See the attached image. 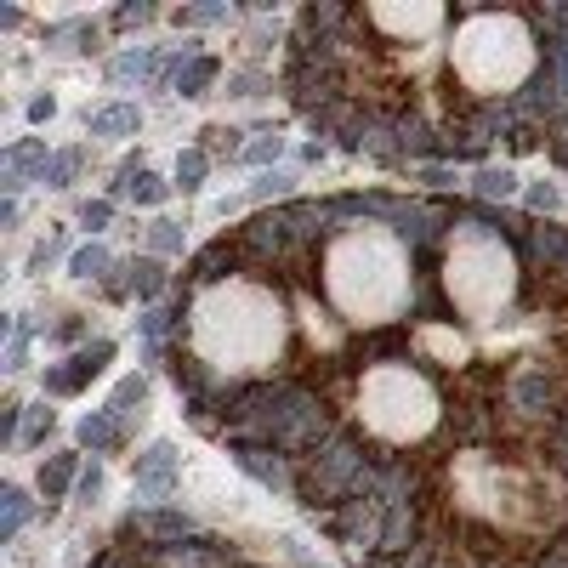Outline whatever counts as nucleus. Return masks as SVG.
<instances>
[{"label":"nucleus","instance_id":"12","mask_svg":"<svg viewBox=\"0 0 568 568\" xmlns=\"http://www.w3.org/2000/svg\"><path fill=\"white\" fill-rule=\"evenodd\" d=\"M74 438H80V449H91V455H108V449H120V444H125L120 421H114L108 409H91L86 421L74 426Z\"/></svg>","mask_w":568,"mask_h":568},{"label":"nucleus","instance_id":"18","mask_svg":"<svg viewBox=\"0 0 568 568\" xmlns=\"http://www.w3.org/2000/svg\"><path fill=\"white\" fill-rule=\"evenodd\" d=\"M205 171H211V154H205V148H182L177 154V188L182 194H199V188H205Z\"/></svg>","mask_w":568,"mask_h":568},{"label":"nucleus","instance_id":"20","mask_svg":"<svg viewBox=\"0 0 568 568\" xmlns=\"http://www.w3.org/2000/svg\"><path fill=\"white\" fill-rule=\"evenodd\" d=\"M69 273H74V279H103V273H108V245H97V239H91V245H80V250H74V256H69Z\"/></svg>","mask_w":568,"mask_h":568},{"label":"nucleus","instance_id":"30","mask_svg":"<svg viewBox=\"0 0 568 568\" xmlns=\"http://www.w3.org/2000/svg\"><path fill=\"white\" fill-rule=\"evenodd\" d=\"M148 18H154V6L137 0V6H120V12H114V29H131V23H148Z\"/></svg>","mask_w":568,"mask_h":568},{"label":"nucleus","instance_id":"23","mask_svg":"<svg viewBox=\"0 0 568 568\" xmlns=\"http://www.w3.org/2000/svg\"><path fill=\"white\" fill-rule=\"evenodd\" d=\"M23 415H29V432H23L29 444H40V438H46V432L57 426V415H52V404H46V398H40V404H29Z\"/></svg>","mask_w":568,"mask_h":568},{"label":"nucleus","instance_id":"14","mask_svg":"<svg viewBox=\"0 0 568 568\" xmlns=\"http://www.w3.org/2000/svg\"><path fill=\"white\" fill-rule=\"evenodd\" d=\"M86 125H91V137H137V131H142V114L131 103H114V108H97Z\"/></svg>","mask_w":568,"mask_h":568},{"label":"nucleus","instance_id":"24","mask_svg":"<svg viewBox=\"0 0 568 568\" xmlns=\"http://www.w3.org/2000/svg\"><path fill=\"white\" fill-rule=\"evenodd\" d=\"M557 205H563V194H557L551 182H534V188H529V205H523V211H534V216H551Z\"/></svg>","mask_w":568,"mask_h":568},{"label":"nucleus","instance_id":"16","mask_svg":"<svg viewBox=\"0 0 568 568\" xmlns=\"http://www.w3.org/2000/svg\"><path fill=\"white\" fill-rule=\"evenodd\" d=\"M23 523H29V495H23L18 483H6V489H0V540L12 546L23 534Z\"/></svg>","mask_w":568,"mask_h":568},{"label":"nucleus","instance_id":"22","mask_svg":"<svg viewBox=\"0 0 568 568\" xmlns=\"http://www.w3.org/2000/svg\"><path fill=\"white\" fill-rule=\"evenodd\" d=\"M205 154H245L233 125H205Z\"/></svg>","mask_w":568,"mask_h":568},{"label":"nucleus","instance_id":"27","mask_svg":"<svg viewBox=\"0 0 568 568\" xmlns=\"http://www.w3.org/2000/svg\"><path fill=\"white\" fill-rule=\"evenodd\" d=\"M23 358H29V324H12V341H6V370H23Z\"/></svg>","mask_w":568,"mask_h":568},{"label":"nucleus","instance_id":"15","mask_svg":"<svg viewBox=\"0 0 568 568\" xmlns=\"http://www.w3.org/2000/svg\"><path fill=\"white\" fill-rule=\"evenodd\" d=\"M160 74V52L154 46H137V52H120L108 63V80H154Z\"/></svg>","mask_w":568,"mask_h":568},{"label":"nucleus","instance_id":"33","mask_svg":"<svg viewBox=\"0 0 568 568\" xmlns=\"http://www.w3.org/2000/svg\"><path fill=\"white\" fill-rule=\"evenodd\" d=\"M57 250H63V239H40V245H35V267L57 262Z\"/></svg>","mask_w":568,"mask_h":568},{"label":"nucleus","instance_id":"6","mask_svg":"<svg viewBox=\"0 0 568 568\" xmlns=\"http://www.w3.org/2000/svg\"><path fill=\"white\" fill-rule=\"evenodd\" d=\"M120 273H125V279H108V284H103V296H108V302H120V296H142V302H160V296H171V290H177L160 256H131V262H125Z\"/></svg>","mask_w":568,"mask_h":568},{"label":"nucleus","instance_id":"2","mask_svg":"<svg viewBox=\"0 0 568 568\" xmlns=\"http://www.w3.org/2000/svg\"><path fill=\"white\" fill-rule=\"evenodd\" d=\"M551 0H313L284 35V97L330 148L387 171L540 154Z\"/></svg>","mask_w":568,"mask_h":568},{"label":"nucleus","instance_id":"1","mask_svg":"<svg viewBox=\"0 0 568 568\" xmlns=\"http://www.w3.org/2000/svg\"><path fill=\"white\" fill-rule=\"evenodd\" d=\"M165 370L199 438L353 568H568V222L336 188L188 256Z\"/></svg>","mask_w":568,"mask_h":568},{"label":"nucleus","instance_id":"29","mask_svg":"<svg viewBox=\"0 0 568 568\" xmlns=\"http://www.w3.org/2000/svg\"><path fill=\"white\" fill-rule=\"evenodd\" d=\"M154 250H182V228H177V222H154Z\"/></svg>","mask_w":568,"mask_h":568},{"label":"nucleus","instance_id":"11","mask_svg":"<svg viewBox=\"0 0 568 568\" xmlns=\"http://www.w3.org/2000/svg\"><path fill=\"white\" fill-rule=\"evenodd\" d=\"M120 534H137V540H188L199 529L188 512H131L120 523Z\"/></svg>","mask_w":568,"mask_h":568},{"label":"nucleus","instance_id":"31","mask_svg":"<svg viewBox=\"0 0 568 568\" xmlns=\"http://www.w3.org/2000/svg\"><path fill=\"white\" fill-rule=\"evenodd\" d=\"M97 495H103V472L86 466V472H80V500H97Z\"/></svg>","mask_w":568,"mask_h":568},{"label":"nucleus","instance_id":"13","mask_svg":"<svg viewBox=\"0 0 568 568\" xmlns=\"http://www.w3.org/2000/svg\"><path fill=\"white\" fill-rule=\"evenodd\" d=\"M40 495H46V500H63V495H69V489H80V455H74V449H69V455H52V461H40Z\"/></svg>","mask_w":568,"mask_h":568},{"label":"nucleus","instance_id":"9","mask_svg":"<svg viewBox=\"0 0 568 568\" xmlns=\"http://www.w3.org/2000/svg\"><path fill=\"white\" fill-rule=\"evenodd\" d=\"M171 188H177V182H160L142 160H125L120 171H114V199H131V205H160Z\"/></svg>","mask_w":568,"mask_h":568},{"label":"nucleus","instance_id":"8","mask_svg":"<svg viewBox=\"0 0 568 568\" xmlns=\"http://www.w3.org/2000/svg\"><path fill=\"white\" fill-rule=\"evenodd\" d=\"M131 483H137V495H171L177 489V444H148L131 466Z\"/></svg>","mask_w":568,"mask_h":568},{"label":"nucleus","instance_id":"28","mask_svg":"<svg viewBox=\"0 0 568 568\" xmlns=\"http://www.w3.org/2000/svg\"><path fill=\"white\" fill-rule=\"evenodd\" d=\"M80 222H86V228H108V222H114V199H86V205H80Z\"/></svg>","mask_w":568,"mask_h":568},{"label":"nucleus","instance_id":"3","mask_svg":"<svg viewBox=\"0 0 568 568\" xmlns=\"http://www.w3.org/2000/svg\"><path fill=\"white\" fill-rule=\"evenodd\" d=\"M86 568H267L245 557L239 546L216 540V534H188V540H137V534H114Z\"/></svg>","mask_w":568,"mask_h":568},{"label":"nucleus","instance_id":"26","mask_svg":"<svg viewBox=\"0 0 568 568\" xmlns=\"http://www.w3.org/2000/svg\"><path fill=\"white\" fill-rule=\"evenodd\" d=\"M228 18V6H182L177 23H188V29H205V23H222Z\"/></svg>","mask_w":568,"mask_h":568},{"label":"nucleus","instance_id":"25","mask_svg":"<svg viewBox=\"0 0 568 568\" xmlns=\"http://www.w3.org/2000/svg\"><path fill=\"white\" fill-rule=\"evenodd\" d=\"M279 148H284V137H256V142H245V154H239V160H245V165H267V160H279Z\"/></svg>","mask_w":568,"mask_h":568},{"label":"nucleus","instance_id":"7","mask_svg":"<svg viewBox=\"0 0 568 568\" xmlns=\"http://www.w3.org/2000/svg\"><path fill=\"white\" fill-rule=\"evenodd\" d=\"M216 74H222V57H211V52H194V46H182L177 57H171V91L177 97H211V86H216Z\"/></svg>","mask_w":568,"mask_h":568},{"label":"nucleus","instance_id":"19","mask_svg":"<svg viewBox=\"0 0 568 568\" xmlns=\"http://www.w3.org/2000/svg\"><path fill=\"white\" fill-rule=\"evenodd\" d=\"M148 404V381H142V375H125L120 387H114V398H108V415H114V421H125V415H131V409H142Z\"/></svg>","mask_w":568,"mask_h":568},{"label":"nucleus","instance_id":"5","mask_svg":"<svg viewBox=\"0 0 568 568\" xmlns=\"http://www.w3.org/2000/svg\"><path fill=\"white\" fill-rule=\"evenodd\" d=\"M114 358V341H91L86 353L63 358V364H46V375H40V392L46 398H74V392H86L97 375H103V364Z\"/></svg>","mask_w":568,"mask_h":568},{"label":"nucleus","instance_id":"4","mask_svg":"<svg viewBox=\"0 0 568 568\" xmlns=\"http://www.w3.org/2000/svg\"><path fill=\"white\" fill-rule=\"evenodd\" d=\"M534 142L568 177V6H557V0H551V63H546V80H540Z\"/></svg>","mask_w":568,"mask_h":568},{"label":"nucleus","instance_id":"17","mask_svg":"<svg viewBox=\"0 0 568 568\" xmlns=\"http://www.w3.org/2000/svg\"><path fill=\"white\" fill-rule=\"evenodd\" d=\"M472 188H478V199H489V205H506V199L517 194V171L512 165H483L478 177H472Z\"/></svg>","mask_w":568,"mask_h":568},{"label":"nucleus","instance_id":"32","mask_svg":"<svg viewBox=\"0 0 568 568\" xmlns=\"http://www.w3.org/2000/svg\"><path fill=\"white\" fill-rule=\"evenodd\" d=\"M52 114H57V103H52V97H35V103H29V120H35V125H46Z\"/></svg>","mask_w":568,"mask_h":568},{"label":"nucleus","instance_id":"10","mask_svg":"<svg viewBox=\"0 0 568 568\" xmlns=\"http://www.w3.org/2000/svg\"><path fill=\"white\" fill-rule=\"evenodd\" d=\"M46 171H52V154H46V142L40 137H23V142L6 148V194H18L29 177L46 182Z\"/></svg>","mask_w":568,"mask_h":568},{"label":"nucleus","instance_id":"21","mask_svg":"<svg viewBox=\"0 0 568 568\" xmlns=\"http://www.w3.org/2000/svg\"><path fill=\"white\" fill-rule=\"evenodd\" d=\"M80 165H86V154H80V148H63V154H52V171H46V188H69V182L80 177Z\"/></svg>","mask_w":568,"mask_h":568}]
</instances>
